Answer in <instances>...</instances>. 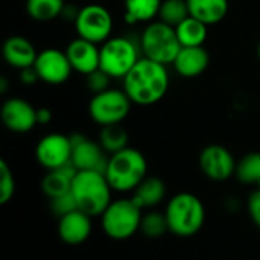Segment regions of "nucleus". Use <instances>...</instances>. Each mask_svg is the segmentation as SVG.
<instances>
[{
	"instance_id": "17",
	"label": "nucleus",
	"mask_w": 260,
	"mask_h": 260,
	"mask_svg": "<svg viewBox=\"0 0 260 260\" xmlns=\"http://www.w3.org/2000/svg\"><path fill=\"white\" fill-rule=\"evenodd\" d=\"M2 53H3L6 64L17 69V70L34 67L37 56H38L35 46L26 37H21V35L9 37L3 43Z\"/></svg>"
},
{
	"instance_id": "19",
	"label": "nucleus",
	"mask_w": 260,
	"mask_h": 260,
	"mask_svg": "<svg viewBox=\"0 0 260 260\" xmlns=\"http://www.w3.org/2000/svg\"><path fill=\"white\" fill-rule=\"evenodd\" d=\"M78 169L70 163L67 166H62L59 169L47 171L46 175L41 180V190L43 193L49 198H58L62 195L70 193L72 190V183L76 175Z\"/></svg>"
},
{
	"instance_id": "33",
	"label": "nucleus",
	"mask_w": 260,
	"mask_h": 260,
	"mask_svg": "<svg viewBox=\"0 0 260 260\" xmlns=\"http://www.w3.org/2000/svg\"><path fill=\"white\" fill-rule=\"evenodd\" d=\"M18 78H20V82L24 84V85H34L37 81H40L38 73H37V70L34 67H27V69L20 70Z\"/></svg>"
},
{
	"instance_id": "36",
	"label": "nucleus",
	"mask_w": 260,
	"mask_h": 260,
	"mask_svg": "<svg viewBox=\"0 0 260 260\" xmlns=\"http://www.w3.org/2000/svg\"><path fill=\"white\" fill-rule=\"evenodd\" d=\"M257 55H259V59H260V43H259V47H257Z\"/></svg>"
},
{
	"instance_id": "23",
	"label": "nucleus",
	"mask_w": 260,
	"mask_h": 260,
	"mask_svg": "<svg viewBox=\"0 0 260 260\" xmlns=\"http://www.w3.org/2000/svg\"><path fill=\"white\" fill-rule=\"evenodd\" d=\"M181 47H198L204 46L209 35V26L198 18L189 15L175 27Z\"/></svg>"
},
{
	"instance_id": "2",
	"label": "nucleus",
	"mask_w": 260,
	"mask_h": 260,
	"mask_svg": "<svg viewBox=\"0 0 260 260\" xmlns=\"http://www.w3.org/2000/svg\"><path fill=\"white\" fill-rule=\"evenodd\" d=\"M104 174L114 192H134L148 177V161L139 149L128 146L108 157Z\"/></svg>"
},
{
	"instance_id": "37",
	"label": "nucleus",
	"mask_w": 260,
	"mask_h": 260,
	"mask_svg": "<svg viewBox=\"0 0 260 260\" xmlns=\"http://www.w3.org/2000/svg\"><path fill=\"white\" fill-rule=\"evenodd\" d=\"M257 187H259V189H260V181H259V184H257Z\"/></svg>"
},
{
	"instance_id": "25",
	"label": "nucleus",
	"mask_w": 260,
	"mask_h": 260,
	"mask_svg": "<svg viewBox=\"0 0 260 260\" xmlns=\"http://www.w3.org/2000/svg\"><path fill=\"white\" fill-rule=\"evenodd\" d=\"M99 143L108 155L116 154L128 148V133L125 131V128L120 126V123L102 126L99 134Z\"/></svg>"
},
{
	"instance_id": "7",
	"label": "nucleus",
	"mask_w": 260,
	"mask_h": 260,
	"mask_svg": "<svg viewBox=\"0 0 260 260\" xmlns=\"http://www.w3.org/2000/svg\"><path fill=\"white\" fill-rule=\"evenodd\" d=\"M140 47L128 37H111L101 44V66L111 79H123L139 62Z\"/></svg>"
},
{
	"instance_id": "11",
	"label": "nucleus",
	"mask_w": 260,
	"mask_h": 260,
	"mask_svg": "<svg viewBox=\"0 0 260 260\" xmlns=\"http://www.w3.org/2000/svg\"><path fill=\"white\" fill-rule=\"evenodd\" d=\"M200 169L212 181L222 183L230 180L236 174V165L233 154L222 145H209L200 154Z\"/></svg>"
},
{
	"instance_id": "22",
	"label": "nucleus",
	"mask_w": 260,
	"mask_h": 260,
	"mask_svg": "<svg viewBox=\"0 0 260 260\" xmlns=\"http://www.w3.org/2000/svg\"><path fill=\"white\" fill-rule=\"evenodd\" d=\"M163 0H123L125 21L128 24L151 23L158 17Z\"/></svg>"
},
{
	"instance_id": "10",
	"label": "nucleus",
	"mask_w": 260,
	"mask_h": 260,
	"mask_svg": "<svg viewBox=\"0 0 260 260\" xmlns=\"http://www.w3.org/2000/svg\"><path fill=\"white\" fill-rule=\"evenodd\" d=\"M72 139L61 133H50L40 139L35 146V158L46 171L59 169L72 163Z\"/></svg>"
},
{
	"instance_id": "31",
	"label": "nucleus",
	"mask_w": 260,
	"mask_h": 260,
	"mask_svg": "<svg viewBox=\"0 0 260 260\" xmlns=\"http://www.w3.org/2000/svg\"><path fill=\"white\" fill-rule=\"evenodd\" d=\"M110 81H111V78L105 72H102L101 69H98L96 72L87 75V84H88L90 91H93V94L108 90L110 88Z\"/></svg>"
},
{
	"instance_id": "27",
	"label": "nucleus",
	"mask_w": 260,
	"mask_h": 260,
	"mask_svg": "<svg viewBox=\"0 0 260 260\" xmlns=\"http://www.w3.org/2000/svg\"><path fill=\"white\" fill-rule=\"evenodd\" d=\"M235 177L244 184H259L260 181V152H250L244 155L236 165Z\"/></svg>"
},
{
	"instance_id": "13",
	"label": "nucleus",
	"mask_w": 260,
	"mask_h": 260,
	"mask_svg": "<svg viewBox=\"0 0 260 260\" xmlns=\"http://www.w3.org/2000/svg\"><path fill=\"white\" fill-rule=\"evenodd\" d=\"M72 139V165L78 171H98L105 172L108 163V154L104 151L99 142L85 137L81 133L70 136Z\"/></svg>"
},
{
	"instance_id": "24",
	"label": "nucleus",
	"mask_w": 260,
	"mask_h": 260,
	"mask_svg": "<svg viewBox=\"0 0 260 260\" xmlns=\"http://www.w3.org/2000/svg\"><path fill=\"white\" fill-rule=\"evenodd\" d=\"M64 0H26V12L35 21H50L62 15Z\"/></svg>"
},
{
	"instance_id": "9",
	"label": "nucleus",
	"mask_w": 260,
	"mask_h": 260,
	"mask_svg": "<svg viewBox=\"0 0 260 260\" xmlns=\"http://www.w3.org/2000/svg\"><path fill=\"white\" fill-rule=\"evenodd\" d=\"M75 29L79 38L102 44L113 35L114 20L111 12L98 3H90L78 11L75 18Z\"/></svg>"
},
{
	"instance_id": "26",
	"label": "nucleus",
	"mask_w": 260,
	"mask_h": 260,
	"mask_svg": "<svg viewBox=\"0 0 260 260\" xmlns=\"http://www.w3.org/2000/svg\"><path fill=\"white\" fill-rule=\"evenodd\" d=\"M169 232L168 219L165 212L157 210H148L143 213L142 224H140V233L148 239H160Z\"/></svg>"
},
{
	"instance_id": "15",
	"label": "nucleus",
	"mask_w": 260,
	"mask_h": 260,
	"mask_svg": "<svg viewBox=\"0 0 260 260\" xmlns=\"http://www.w3.org/2000/svg\"><path fill=\"white\" fill-rule=\"evenodd\" d=\"M66 53L73 72L84 76L96 72L101 66V46L84 38L72 40L66 47Z\"/></svg>"
},
{
	"instance_id": "28",
	"label": "nucleus",
	"mask_w": 260,
	"mask_h": 260,
	"mask_svg": "<svg viewBox=\"0 0 260 260\" xmlns=\"http://www.w3.org/2000/svg\"><path fill=\"white\" fill-rule=\"evenodd\" d=\"M189 15L190 12H189L187 0H163L158 12V20L172 27H177Z\"/></svg>"
},
{
	"instance_id": "16",
	"label": "nucleus",
	"mask_w": 260,
	"mask_h": 260,
	"mask_svg": "<svg viewBox=\"0 0 260 260\" xmlns=\"http://www.w3.org/2000/svg\"><path fill=\"white\" fill-rule=\"evenodd\" d=\"M91 216L73 210L58 219V236L67 245H81L91 235Z\"/></svg>"
},
{
	"instance_id": "5",
	"label": "nucleus",
	"mask_w": 260,
	"mask_h": 260,
	"mask_svg": "<svg viewBox=\"0 0 260 260\" xmlns=\"http://www.w3.org/2000/svg\"><path fill=\"white\" fill-rule=\"evenodd\" d=\"M102 232L113 241H126L140 232L143 210L133 198H117L99 216Z\"/></svg>"
},
{
	"instance_id": "21",
	"label": "nucleus",
	"mask_w": 260,
	"mask_h": 260,
	"mask_svg": "<svg viewBox=\"0 0 260 260\" xmlns=\"http://www.w3.org/2000/svg\"><path fill=\"white\" fill-rule=\"evenodd\" d=\"M187 6L190 15L207 26L222 21L229 12V0H187Z\"/></svg>"
},
{
	"instance_id": "3",
	"label": "nucleus",
	"mask_w": 260,
	"mask_h": 260,
	"mask_svg": "<svg viewBox=\"0 0 260 260\" xmlns=\"http://www.w3.org/2000/svg\"><path fill=\"white\" fill-rule=\"evenodd\" d=\"M72 195L78 210L88 216H101L113 201V189L104 172L78 171L72 183Z\"/></svg>"
},
{
	"instance_id": "18",
	"label": "nucleus",
	"mask_w": 260,
	"mask_h": 260,
	"mask_svg": "<svg viewBox=\"0 0 260 260\" xmlns=\"http://www.w3.org/2000/svg\"><path fill=\"white\" fill-rule=\"evenodd\" d=\"M210 64V55L204 46L198 47H181L175 61L172 62L174 70L183 78L201 76Z\"/></svg>"
},
{
	"instance_id": "20",
	"label": "nucleus",
	"mask_w": 260,
	"mask_h": 260,
	"mask_svg": "<svg viewBox=\"0 0 260 260\" xmlns=\"http://www.w3.org/2000/svg\"><path fill=\"white\" fill-rule=\"evenodd\" d=\"M142 210H152L166 198V184L158 177H146L133 192L131 197Z\"/></svg>"
},
{
	"instance_id": "4",
	"label": "nucleus",
	"mask_w": 260,
	"mask_h": 260,
	"mask_svg": "<svg viewBox=\"0 0 260 260\" xmlns=\"http://www.w3.org/2000/svg\"><path fill=\"white\" fill-rule=\"evenodd\" d=\"M169 232L178 238H190L200 233L206 224V206L200 197L190 192H180L174 195L166 207Z\"/></svg>"
},
{
	"instance_id": "14",
	"label": "nucleus",
	"mask_w": 260,
	"mask_h": 260,
	"mask_svg": "<svg viewBox=\"0 0 260 260\" xmlns=\"http://www.w3.org/2000/svg\"><path fill=\"white\" fill-rule=\"evenodd\" d=\"M3 125L17 134H26L38 125L37 108L21 98H9L3 102L0 110Z\"/></svg>"
},
{
	"instance_id": "35",
	"label": "nucleus",
	"mask_w": 260,
	"mask_h": 260,
	"mask_svg": "<svg viewBox=\"0 0 260 260\" xmlns=\"http://www.w3.org/2000/svg\"><path fill=\"white\" fill-rule=\"evenodd\" d=\"M6 90H8V82H6V79H5V78H2V79H0V91H2V93H5Z\"/></svg>"
},
{
	"instance_id": "1",
	"label": "nucleus",
	"mask_w": 260,
	"mask_h": 260,
	"mask_svg": "<svg viewBox=\"0 0 260 260\" xmlns=\"http://www.w3.org/2000/svg\"><path fill=\"white\" fill-rule=\"evenodd\" d=\"M123 91L133 104L148 107L160 102L169 90L168 66L142 56L122 79Z\"/></svg>"
},
{
	"instance_id": "8",
	"label": "nucleus",
	"mask_w": 260,
	"mask_h": 260,
	"mask_svg": "<svg viewBox=\"0 0 260 260\" xmlns=\"http://www.w3.org/2000/svg\"><path fill=\"white\" fill-rule=\"evenodd\" d=\"M131 99L123 88H108L93 94L88 104V113L99 126H110L122 123L131 110Z\"/></svg>"
},
{
	"instance_id": "12",
	"label": "nucleus",
	"mask_w": 260,
	"mask_h": 260,
	"mask_svg": "<svg viewBox=\"0 0 260 260\" xmlns=\"http://www.w3.org/2000/svg\"><path fill=\"white\" fill-rule=\"evenodd\" d=\"M34 69L37 70L40 81L49 85L64 84L73 72L66 50L62 52L55 47H47L38 52Z\"/></svg>"
},
{
	"instance_id": "34",
	"label": "nucleus",
	"mask_w": 260,
	"mask_h": 260,
	"mask_svg": "<svg viewBox=\"0 0 260 260\" xmlns=\"http://www.w3.org/2000/svg\"><path fill=\"white\" fill-rule=\"evenodd\" d=\"M37 120L38 125H47L52 120V111L46 107L37 108Z\"/></svg>"
},
{
	"instance_id": "32",
	"label": "nucleus",
	"mask_w": 260,
	"mask_h": 260,
	"mask_svg": "<svg viewBox=\"0 0 260 260\" xmlns=\"http://www.w3.org/2000/svg\"><path fill=\"white\" fill-rule=\"evenodd\" d=\"M247 212L253 224L260 229V189H256L250 193L247 200Z\"/></svg>"
},
{
	"instance_id": "30",
	"label": "nucleus",
	"mask_w": 260,
	"mask_h": 260,
	"mask_svg": "<svg viewBox=\"0 0 260 260\" xmlns=\"http://www.w3.org/2000/svg\"><path fill=\"white\" fill-rule=\"evenodd\" d=\"M50 201V210L52 213L59 219L61 216L73 212V210H78V206H76V201L70 193L67 195H62V197H58V198H53V200H49Z\"/></svg>"
},
{
	"instance_id": "6",
	"label": "nucleus",
	"mask_w": 260,
	"mask_h": 260,
	"mask_svg": "<svg viewBox=\"0 0 260 260\" xmlns=\"http://www.w3.org/2000/svg\"><path fill=\"white\" fill-rule=\"evenodd\" d=\"M181 44L175 27L157 20L146 24L140 35V50L145 58L169 66L175 61Z\"/></svg>"
},
{
	"instance_id": "29",
	"label": "nucleus",
	"mask_w": 260,
	"mask_h": 260,
	"mask_svg": "<svg viewBox=\"0 0 260 260\" xmlns=\"http://www.w3.org/2000/svg\"><path fill=\"white\" fill-rule=\"evenodd\" d=\"M15 195V177L5 160H0V204H8Z\"/></svg>"
}]
</instances>
